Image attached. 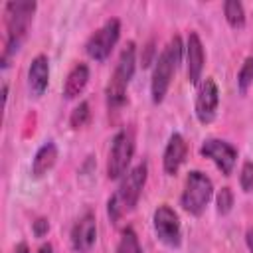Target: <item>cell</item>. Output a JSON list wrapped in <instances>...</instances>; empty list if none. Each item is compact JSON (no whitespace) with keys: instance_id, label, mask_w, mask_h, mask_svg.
<instances>
[{"instance_id":"6da1fadb","label":"cell","mask_w":253,"mask_h":253,"mask_svg":"<svg viewBox=\"0 0 253 253\" xmlns=\"http://www.w3.org/2000/svg\"><path fill=\"white\" fill-rule=\"evenodd\" d=\"M36 8L38 4L34 0H12L4 6V14H6V43H4V53H2L4 69L10 65V59L22 47Z\"/></svg>"},{"instance_id":"7a4b0ae2","label":"cell","mask_w":253,"mask_h":253,"mask_svg":"<svg viewBox=\"0 0 253 253\" xmlns=\"http://www.w3.org/2000/svg\"><path fill=\"white\" fill-rule=\"evenodd\" d=\"M146 174H148L146 162H140L121 178L117 192L107 202V211H109L111 221H119L125 213H128L136 208L138 198L146 184Z\"/></svg>"},{"instance_id":"3957f363","label":"cell","mask_w":253,"mask_h":253,"mask_svg":"<svg viewBox=\"0 0 253 253\" xmlns=\"http://www.w3.org/2000/svg\"><path fill=\"white\" fill-rule=\"evenodd\" d=\"M182 40L180 36L170 38V42L166 43V47L162 49V53L156 57L154 61V69H152V79H150V97L152 103H162L168 87L172 83V77L182 61Z\"/></svg>"},{"instance_id":"277c9868","label":"cell","mask_w":253,"mask_h":253,"mask_svg":"<svg viewBox=\"0 0 253 253\" xmlns=\"http://www.w3.org/2000/svg\"><path fill=\"white\" fill-rule=\"evenodd\" d=\"M136 67V47L134 42H128L115 65V71L107 83V107L109 109H119L126 101V87L134 75Z\"/></svg>"},{"instance_id":"5b68a950","label":"cell","mask_w":253,"mask_h":253,"mask_svg":"<svg viewBox=\"0 0 253 253\" xmlns=\"http://www.w3.org/2000/svg\"><path fill=\"white\" fill-rule=\"evenodd\" d=\"M213 196V184L211 180L200 172V170H192L186 176V184H184V192L180 198L182 208L190 213V215H202L210 204Z\"/></svg>"},{"instance_id":"8992f818","label":"cell","mask_w":253,"mask_h":253,"mask_svg":"<svg viewBox=\"0 0 253 253\" xmlns=\"http://www.w3.org/2000/svg\"><path fill=\"white\" fill-rule=\"evenodd\" d=\"M134 154V136L128 128H121L111 142L109 158H107V176L109 180H121Z\"/></svg>"},{"instance_id":"52a82bcc","label":"cell","mask_w":253,"mask_h":253,"mask_svg":"<svg viewBox=\"0 0 253 253\" xmlns=\"http://www.w3.org/2000/svg\"><path fill=\"white\" fill-rule=\"evenodd\" d=\"M119 38H121V22L117 18H111L97 32L91 34V38L85 43V51L91 59L105 61L111 55L113 47L117 45Z\"/></svg>"},{"instance_id":"ba28073f","label":"cell","mask_w":253,"mask_h":253,"mask_svg":"<svg viewBox=\"0 0 253 253\" xmlns=\"http://www.w3.org/2000/svg\"><path fill=\"white\" fill-rule=\"evenodd\" d=\"M152 227H154L156 237L164 245H168V247H180V243H182L180 217H178V213L170 206L162 204V206H158L154 210V213H152Z\"/></svg>"},{"instance_id":"9c48e42d","label":"cell","mask_w":253,"mask_h":253,"mask_svg":"<svg viewBox=\"0 0 253 253\" xmlns=\"http://www.w3.org/2000/svg\"><path fill=\"white\" fill-rule=\"evenodd\" d=\"M200 154L210 158L223 176H229L237 162V148L221 138H208L200 146Z\"/></svg>"},{"instance_id":"30bf717a","label":"cell","mask_w":253,"mask_h":253,"mask_svg":"<svg viewBox=\"0 0 253 253\" xmlns=\"http://www.w3.org/2000/svg\"><path fill=\"white\" fill-rule=\"evenodd\" d=\"M217 105H219V89L211 77H206L198 87V95H196V103H194L198 121L202 125H210L215 119Z\"/></svg>"},{"instance_id":"8fae6325","label":"cell","mask_w":253,"mask_h":253,"mask_svg":"<svg viewBox=\"0 0 253 253\" xmlns=\"http://www.w3.org/2000/svg\"><path fill=\"white\" fill-rule=\"evenodd\" d=\"M97 243V217L85 211L71 227V247L77 253H89Z\"/></svg>"},{"instance_id":"7c38bea8","label":"cell","mask_w":253,"mask_h":253,"mask_svg":"<svg viewBox=\"0 0 253 253\" xmlns=\"http://www.w3.org/2000/svg\"><path fill=\"white\" fill-rule=\"evenodd\" d=\"M204 63H206V53H204L202 40L196 32H190L188 42H186V73H188V81L192 85L200 83Z\"/></svg>"},{"instance_id":"4fadbf2b","label":"cell","mask_w":253,"mask_h":253,"mask_svg":"<svg viewBox=\"0 0 253 253\" xmlns=\"http://www.w3.org/2000/svg\"><path fill=\"white\" fill-rule=\"evenodd\" d=\"M186 152H188V144H186L184 136L180 132L170 134L166 148H164V156H162V166L168 176H174L180 170V166L186 160Z\"/></svg>"},{"instance_id":"5bb4252c","label":"cell","mask_w":253,"mask_h":253,"mask_svg":"<svg viewBox=\"0 0 253 253\" xmlns=\"http://www.w3.org/2000/svg\"><path fill=\"white\" fill-rule=\"evenodd\" d=\"M49 83V59L40 53L32 59L28 67V87L34 97H42Z\"/></svg>"},{"instance_id":"9a60e30c","label":"cell","mask_w":253,"mask_h":253,"mask_svg":"<svg viewBox=\"0 0 253 253\" xmlns=\"http://www.w3.org/2000/svg\"><path fill=\"white\" fill-rule=\"evenodd\" d=\"M55 162H57V146L53 140H47L38 148V152L32 160V176L34 178L45 176L53 168Z\"/></svg>"},{"instance_id":"2e32d148","label":"cell","mask_w":253,"mask_h":253,"mask_svg":"<svg viewBox=\"0 0 253 253\" xmlns=\"http://www.w3.org/2000/svg\"><path fill=\"white\" fill-rule=\"evenodd\" d=\"M87 81H89V67L85 63H75L71 67V71L67 73L65 77V83H63V97L65 99H75L79 97L85 87H87Z\"/></svg>"},{"instance_id":"e0dca14e","label":"cell","mask_w":253,"mask_h":253,"mask_svg":"<svg viewBox=\"0 0 253 253\" xmlns=\"http://www.w3.org/2000/svg\"><path fill=\"white\" fill-rule=\"evenodd\" d=\"M223 16L227 20V24L235 30L245 26V8L239 0H227L223 2Z\"/></svg>"},{"instance_id":"ac0fdd59","label":"cell","mask_w":253,"mask_h":253,"mask_svg":"<svg viewBox=\"0 0 253 253\" xmlns=\"http://www.w3.org/2000/svg\"><path fill=\"white\" fill-rule=\"evenodd\" d=\"M117 253H142L140 241H138V237H136L132 227H125L123 229L119 245H117Z\"/></svg>"},{"instance_id":"d6986e66","label":"cell","mask_w":253,"mask_h":253,"mask_svg":"<svg viewBox=\"0 0 253 253\" xmlns=\"http://www.w3.org/2000/svg\"><path fill=\"white\" fill-rule=\"evenodd\" d=\"M91 119V107L87 101H81L69 115V125L71 128H83Z\"/></svg>"},{"instance_id":"ffe728a7","label":"cell","mask_w":253,"mask_h":253,"mask_svg":"<svg viewBox=\"0 0 253 253\" xmlns=\"http://www.w3.org/2000/svg\"><path fill=\"white\" fill-rule=\"evenodd\" d=\"M253 85V55L245 57L239 73H237V87L241 93H247V89Z\"/></svg>"},{"instance_id":"44dd1931","label":"cell","mask_w":253,"mask_h":253,"mask_svg":"<svg viewBox=\"0 0 253 253\" xmlns=\"http://www.w3.org/2000/svg\"><path fill=\"white\" fill-rule=\"evenodd\" d=\"M215 206H217V213H221V215L231 211V208H233V192H231V188H221L217 192Z\"/></svg>"},{"instance_id":"7402d4cb","label":"cell","mask_w":253,"mask_h":253,"mask_svg":"<svg viewBox=\"0 0 253 253\" xmlns=\"http://www.w3.org/2000/svg\"><path fill=\"white\" fill-rule=\"evenodd\" d=\"M239 186L243 192H251L253 190V162L245 160L239 172Z\"/></svg>"},{"instance_id":"603a6c76","label":"cell","mask_w":253,"mask_h":253,"mask_svg":"<svg viewBox=\"0 0 253 253\" xmlns=\"http://www.w3.org/2000/svg\"><path fill=\"white\" fill-rule=\"evenodd\" d=\"M32 231L36 237H43L47 231H49V221L45 217H38L34 223H32Z\"/></svg>"},{"instance_id":"cb8c5ba5","label":"cell","mask_w":253,"mask_h":253,"mask_svg":"<svg viewBox=\"0 0 253 253\" xmlns=\"http://www.w3.org/2000/svg\"><path fill=\"white\" fill-rule=\"evenodd\" d=\"M245 243H247L249 251L253 253V227H251V229H247V233H245Z\"/></svg>"},{"instance_id":"d4e9b609","label":"cell","mask_w":253,"mask_h":253,"mask_svg":"<svg viewBox=\"0 0 253 253\" xmlns=\"http://www.w3.org/2000/svg\"><path fill=\"white\" fill-rule=\"evenodd\" d=\"M38 253H53L51 243H42V245H40V249H38Z\"/></svg>"},{"instance_id":"484cf974","label":"cell","mask_w":253,"mask_h":253,"mask_svg":"<svg viewBox=\"0 0 253 253\" xmlns=\"http://www.w3.org/2000/svg\"><path fill=\"white\" fill-rule=\"evenodd\" d=\"M16 253H30V249H28V243H18L16 245Z\"/></svg>"}]
</instances>
